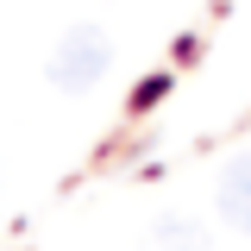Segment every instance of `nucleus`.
<instances>
[{"instance_id": "7ed1b4c3", "label": "nucleus", "mask_w": 251, "mask_h": 251, "mask_svg": "<svg viewBox=\"0 0 251 251\" xmlns=\"http://www.w3.org/2000/svg\"><path fill=\"white\" fill-rule=\"evenodd\" d=\"M157 251H207V232L195 220H157Z\"/></svg>"}, {"instance_id": "f03ea898", "label": "nucleus", "mask_w": 251, "mask_h": 251, "mask_svg": "<svg viewBox=\"0 0 251 251\" xmlns=\"http://www.w3.org/2000/svg\"><path fill=\"white\" fill-rule=\"evenodd\" d=\"M220 220L232 232H251V151L220 170Z\"/></svg>"}, {"instance_id": "f257e3e1", "label": "nucleus", "mask_w": 251, "mask_h": 251, "mask_svg": "<svg viewBox=\"0 0 251 251\" xmlns=\"http://www.w3.org/2000/svg\"><path fill=\"white\" fill-rule=\"evenodd\" d=\"M107 63H113L107 31H100V25H69V31H63V44L50 50V63H44V75H50L63 94H88L94 82L107 75Z\"/></svg>"}]
</instances>
